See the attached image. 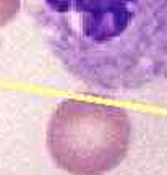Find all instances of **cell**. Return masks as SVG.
Returning <instances> with one entry per match:
<instances>
[{
    "mask_svg": "<svg viewBox=\"0 0 167 175\" xmlns=\"http://www.w3.org/2000/svg\"><path fill=\"white\" fill-rule=\"evenodd\" d=\"M132 120L123 107L65 99L52 112L45 146L59 169L70 175H106L127 157Z\"/></svg>",
    "mask_w": 167,
    "mask_h": 175,
    "instance_id": "2",
    "label": "cell"
},
{
    "mask_svg": "<svg viewBox=\"0 0 167 175\" xmlns=\"http://www.w3.org/2000/svg\"><path fill=\"white\" fill-rule=\"evenodd\" d=\"M63 72L94 96L167 83V0H23Z\"/></svg>",
    "mask_w": 167,
    "mask_h": 175,
    "instance_id": "1",
    "label": "cell"
},
{
    "mask_svg": "<svg viewBox=\"0 0 167 175\" xmlns=\"http://www.w3.org/2000/svg\"><path fill=\"white\" fill-rule=\"evenodd\" d=\"M23 0H0V29L10 24L18 16Z\"/></svg>",
    "mask_w": 167,
    "mask_h": 175,
    "instance_id": "3",
    "label": "cell"
}]
</instances>
